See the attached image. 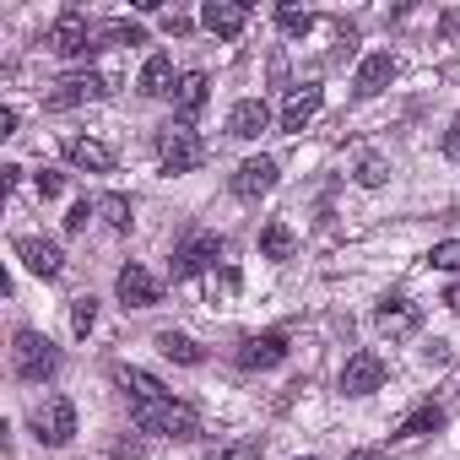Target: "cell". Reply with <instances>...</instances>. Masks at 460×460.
<instances>
[{
    "label": "cell",
    "instance_id": "1",
    "mask_svg": "<svg viewBox=\"0 0 460 460\" xmlns=\"http://www.w3.org/2000/svg\"><path fill=\"white\" fill-rule=\"evenodd\" d=\"M130 422L141 433H163V438H200V411L190 401H146V406H130Z\"/></svg>",
    "mask_w": 460,
    "mask_h": 460
},
{
    "label": "cell",
    "instance_id": "2",
    "mask_svg": "<svg viewBox=\"0 0 460 460\" xmlns=\"http://www.w3.org/2000/svg\"><path fill=\"white\" fill-rule=\"evenodd\" d=\"M12 368H17L22 385H44L60 368V347L49 336H39V331H17L12 336Z\"/></svg>",
    "mask_w": 460,
    "mask_h": 460
},
{
    "label": "cell",
    "instance_id": "3",
    "mask_svg": "<svg viewBox=\"0 0 460 460\" xmlns=\"http://www.w3.org/2000/svg\"><path fill=\"white\" fill-rule=\"evenodd\" d=\"M28 422H33V438L44 449H66L76 438V406H71V395H44Z\"/></svg>",
    "mask_w": 460,
    "mask_h": 460
},
{
    "label": "cell",
    "instance_id": "4",
    "mask_svg": "<svg viewBox=\"0 0 460 460\" xmlns=\"http://www.w3.org/2000/svg\"><path fill=\"white\" fill-rule=\"evenodd\" d=\"M44 44H49L60 60H87V55L98 49V28H93L82 12H60V17H55V28L44 33Z\"/></svg>",
    "mask_w": 460,
    "mask_h": 460
},
{
    "label": "cell",
    "instance_id": "5",
    "mask_svg": "<svg viewBox=\"0 0 460 460\" xmlns=\"http://www.w3.org/2000/svg\"><path fill=\"white\" fill-rule=\"evenodd\" d=\"M157 157H163V173H195L206 163V141L179 119V125H168L157 136Z\"/></svg>",
    "mask_w": 460,
    "mask_h": 460
},
{
    "label": "cell",
    "instance_id": "6",
    "mask_svg": "<svg viewBox=\"0 0 460 460\" xmlns=\"http://www.w3.org/2000/svg\"><path fill=\"white\" fill-rule=\"evenodd\" d=\"M222 239L217 234H190L184 244H173V261H168V271H173V282H195L200 271H211L217 261H222Z\"/></svg>",
    "mask_w": 460,
    "mask_h": 460
},
{
    "label": "cell",
    "instance_id": "7",
    "mask_svg": "<svg viewBox=\"0 0 460 460\" xmlns=\"http://www.w3.org/2000/svg\"><path fill=\"white\" fill-rule=\"evenodd\" d=\"M277 179H282L277 157H244V163L234 168V195H239V200H261V195L277 190Z\"/></svg>",
    "mask_w": 460,
    "mask_h": 460
},
{
    "label": "cell",
    "instance_id": "8",
    "mask_svg": "<svg viewBox=\"0 0 460 460\" xmlns=\"http://www.w3.org/2000/svg\"><path fill=\"white\" fill-rule=\"evenodd\" d=\"M12 250H17V261H22V266H28L33 277H44V282H55V277L66 271V255H60V244H55V239H39V234H22V239H17Z\"/></svg>",
    "mask_w": 460,
    "mask_h": 460
},
{
    "label": "cell",
    "instance_id": "9",
    "mask_svg": "<svg viewBox=\"0 0 460 460\" xmlns=\"http://www.w3.org/2000/svg\"><path fill=\"white\" fill-rule=\"evenodd\" d=\"M114 293H119V304H125V309H152V304L163 298V282H157L146 266H136V261H130V266L114 277Z\"/></svg>",
    "mask_w": 460,
    "mask_h": 460
},
{
    "label": "cell",
    "instance_id": "10",
    "mask_svg": "<svg viewBox=\"0 0 460 460\" xmlns=\"http://www.w3.org/2000/svg\"><path fill=\"white\" fill-rule=\"evenodd\" d=\"M98 98H109V76H66V82H55V93L44 98L49 109H82V103H98Z\"/></svg>",
    "mask_w": 460,
    "mask_h": 460
},
{
    "label": "cell",
    "instance_id": "11",
    "mask_svg": "<svg viewBox=\"0 0 460 460\" xmlns=\"http://www.w3.org/2000/svg\"><path fill=\"white\" fill-rule=\"evenodd\" d=\"M395 71H401L395 55H390V49H374V55H363V66H358V76H352V93H358V98H379V93L395 82Z\"/></svg>",
    "mask_w": 460,
    "mask_h": 460
},
{
    "label": "cell",
    "instance_id": "12",
    "mask_svg": "<svg viewBox=\"0 0 460 460\" xmlns=\"http://www.w3.org/2000/svg\"><path fill=\"white\" fill-rule=\"evenodd\" d=\"M239 368H277V363H288V336L282 331H261V336H250V341H239Z\"/></svg>",
    "mask_w": 460,
    "mask_h": 460
},
{
    "label": "cell",
    "instance_id": "13",
    "mask_svg": "<svg viewBox=\"0 0 460 460\" xmlns=\"http://www.w3.org/2000/svg\"><path fill=\"white\" fill-rule=\"evenodd\" d=\"M385 385V358L379 352H352L347 368H341V390L347 395H374Z\"/></svg>",
    "mask_w": 460,
    "mask_h": 460
},
{
    "label": "cell",
    "instance_id": "14",
    "mask_svg": "<svg viewBox=\"0 0 460 460\" xmlns=\"http://www.w3.org/2000/svg\"><path fill=\"white\" fill-rule=\"evenodd\" d=\"M320 103H325V87H320V82L293 87V93H288V103H282V130H288V136H298V130L320 114Z\"/></svg>",
    "mask_w": 460,
    "mask_h": 460
},
{
    "label": "cell",
    "instance_id": "15",
    "mask_svg": "<svg viewBox=\"0 0 460 460\" xmlns=\"http://www.w3.org/2000/svg\"><path fill=\"white\" fill-rule=\"evenodd\" d=\"M271 130V109L266 98H239L234 114H227V136H239V141H261Z\"/></svg>",
    "mask_w": 460,
    "mask_h": 460
},
{
    "label": "cell",
    "instance_id": "16",
    "mask_svg": "<svg viewBox=\"0 0 460 460\" xmlns=\"http://www.w3.org/2000/svg\"><path fill=\"white\" fill-rule=\"evenodd\" d=\"M200 22H206L217 39H239V33L250 28V6H244V0H206Z\"/></svg>",
    "mask_w": 460,
    "mask_h": 460
},
{
    "label": "cell",
    "instance_id": "17",
    "mask_svg": "<svg viewBox=\"0 0 460 460\" xmlns=\"http://www.w3.org/2000/svg\"><path fill=\"white\" fill-rule=\"evenodd\" d=\"M60 152H66V163H76V168H87V173H114V146H103V141H93V136H66Z\"/></svg>",
    "mask_w": 460,
    "mask_h": 460
},
{
    "label": "cell",
    "instance_id": "18",
    "mask_svg": "<svg viewBox=\"0 0 460 460\" xmlns=\"http://www.w3.org/2000/svg\"><path fill=\"white\" fill-rule=\"evenodd\" d=\"M374 325H379L390 341H401V336H411V331L422 325V309H417L411 298H385V304L374 309Z\"/></svg>",
    "mask_w": 460,
    "mask_h": 460
},
{
    "label": "cell",
    "instance_id": "19",
    "mask_svg": "<svg viewBox=\"0 0 460 460\" xmlns=\"http://www.w3.org/2000/svg\"><path fill=\"white\" fill-rule=\"evenodd\" d=\"M114 379H119V390L130 395V406H146V401H173V390H168L157 374H146V368L119 363V368H114Z\"/></svg>",
    "mask_w": 460,
    "mask_h": 460
},
{
    "label": "cell",
    "instance_id": "20",
    "mask_svg": "<svg viewBox=\"0 0 460 460\" xmlns=\"http://www.w3.org/2000/svg\"><path fill=\"white\" fill-rule=\"evenodd\" d=\"M206 98H211V76H206V71H184L179 87H173V109H179V119L190 125V119L206 109Z\"/></svg>",
    "mask_w": 460,
    "mask_h": 460
},
{
    "label": "cell",
    "instance_id": "21",
    "mask_svg": "<svg viewBox=\"0 0 460 460\" xmlns=\"http://www.w3.org/2000/svg\"><path fill=\"white\" fill-rule=\"evenodd\" d=\"M449 417H444V406H433V401H422V406H411L401 422H395V438H428V433H438Z\"/></svg>",
    "mask_w": 460,
    "mask_h": 460
},
{
    "label": "cell",
    "instance_id": "22",
    "mask_svg": "<svg viewBox=\"0 0 460 460\" xmlns=\"http://www.w3.org/2000/svg\"><path fill=\"white\" fill-rule=\"evenodd\" d=\"M157 352L173 358V363H184V368H200L206 363V347L195 336H184V331H157Z\"/></svg>",
    "mask_w": 460,
    "mask_h": 460
},
{
    "label": "cell",
    "instance_id": "23",
    "mask_svg": "<svg viewBox=\"0 0 460 460\" xmlns=\"http://www.w3.org/2000/svg\"><path fill=\"white\" fill-rule=\"evenodd\" d=\"M261 255L277 261V266L293 261V255H298V234H293L288 222H266V227H261Z\"/></svg>",
    "mask_w": 460,
    "mask_h": 460
},
{
    "label": "cell",
    "instance_id": "24",
    "mask_svg": "<svg viewBox=\"0 0 460 460\" xmlns=\"http://www.w3.org/2000/svg\"><path fill=\"white\" fill-rule=\"evenodd\" d=\"M146 98H163V93H173L179 87V76H173V60L168 55H146V66H141V82H136Z\"/></svg>",
    "mask_w": 460,
    "mask_h": 460
},
{
    "label": "cell",
    "instance_id": "25",
    "mask_svg": "<svg viewBox=\"0 0 460 460\" xmlns=\"http://www.w3.org/2000/svg\"><path fill=\"white\" fill-rule=\"evenodd\" d=\"M261 449H266V438L261 433H244V438H227V444L206 449V460H261Z\"/></svg>",
    "mask_w": 460,
    "mask_h": 460
},
{
    "label": "cell",
    "instance_id": "26",
    "mask_svg": "<svg viewBox=\"0 0 460 460\" xmlns=\"http://www.w3.org/2000/svg\"><path fill=\"white\" fill-rule=\"evenodd\" d=\"M93 206H98V217L114 227V234H130V200H125V195H114V190H109V195H98Z\"/></svg>",
    "mask_w": 460,
    "mask_h": 460
},
{
    "label": "cell",
    "instance_id": "27",
    "mask_svg": "<svg viewBox=\"0 0 460 460\" xmlns=\"http://www.w3.org/2000/svg\"><path fill=\"white\" fill-rule=\"evenodd\" d=\"M103 44H146V33H141V22L114 17V22H103V28H98V49H103Z\"/></svg>",
    "mask_w": 460,
    "mask_h": 460
},
{
    "label": "cell",
    "instance_id": "28",
    "mask_svg": "<svg viewBox=\"0 0 460 460\" xmlns=\"http://www.w3.org/2000/svg\"><path fill=\"white\" fill-rule=\"evenodd\" d=\"M93 325H98V298L87 293V298H76V304H71V336H82V341H87V336H93Z\"/></svg>",
    "mask_w": 460,
    "mask_h": 460
},
{
    "label": "cell",
    "instance_id": "29",
    "mask_svg": "<svg viewBox=\"0 0 460 460\" xmlns=\"http://www.w3.org/2000/svg\"><path fill=\"white\" fill-rule=\"evenodd\" d=\"M352 179H358L363 190H379V184L390 179V168H385V157H374V152H368V157H358V173H352Z\"/></svg>",
    "mask_w": 460,
    "mask_h": 460
},
{
    "label": "cell",
    "instance_id": "30",
    "mask_svg": "<svg viewBox=\"0 0 460 460\" xmlns=\"http://www.w3.org/2000/svg\"><path fill=\"white\" fill-rule=\"evenodd\" d=\"M277 22H282V33H288V39H304V33L314 28V17H309V12H298V6H277Z\"/></svg>",
    "mask_w": 460,
    "mask_h": 460
},
{
    "label": "cell",
    "instance_id": "31",
    "mask_svg": "<svg viewBox=\"0 0 460 460\" xmlns=\"http://www.w3.org/2000/svg\"><path fill=\"white\" fill-rule=\"evenodd\" d=\"M428 266H433V271H460V239L433 244V250H428Z\"/></svg>",
    "mask_w": 460,
    "mask_h": 460
},
{
    "label": "cell",
    "instance_id": "32",
    "mask_svg": "<svg viewBox=\"0 0 460 460\" xmlns=\"http://www.w3.org/2000/svg\"><path fill=\"white\" fill-rule=\"evenodd\" d=\"M33 184H39V195H44V200L66 195V173H55V168H39V173H33Z\"/></svg>",
    "mask_w": 460,
    "mask_h": 460
},
{
    "label": "cell",
    "instance_id": "33",
    "mask_svg": "<svg viewBox=\"0 0 460 460\" xmlns=\"http://www.w3.org/2000/svg\"><path fill=\"white\" fill-rule=\"evenodd\" d=\"M93 217H98V206H93V200H76V206H71V217H66V234H82Z\"/></svg>",
    "mask_w": 460,
    "mask_h": 460
},
{
    "label": "cell",
    "instance_id": "34",
    "mask_svg": "<svg viewBox=\"0 0 460 460\" xmlns=\"http://www.w3.org/2000/svg\"><path fill=\"white\" fill-rule=\"evenodd\" d=\"M438 146H444V157H455V163H460V114L449 119V130H444V141H438Z\"/></svg>",
    "mask_w": 460,
    "mask_h": 460
},
{
    "label": "cell",
    "instance_id": "35",
    "mask_svg": "<svg viewBox=\"0 0 460 460\" xmlns=\"http://www.w3.org/2000/svg\"><path fill=\"white\" fill-rule=\"evenodd\" d=\"M341 460H385V449H379V444H363V449H352V455H341Z\"/></svg>",
    "mask_w": 460,
    "mask_h": 460
},
{
    "label": "cell",
    "instance_id": "36",
    "mask_svg": "<svg viewBox=\"0 0 460 460\" xmlns=\"http://www.w3.org/2000/svg\"><path fill=\"white\" fill-rule=\"evenodd\" d=\"M163 28H168V33H190V17H179V12H168V17H163Z\"/></svg>",
    "mask_w": 460,
    "mask_h": 460
},
{
    "label": "cell",
    "instance_id": "37",
    "mask_svg": "<svg viewBox=\"0 0 460 460\" xmlns=\"http://www.w3.org/2000/svg\"><path fill=\"white\" fill-rule=\"evenodd\" d=\"M0 136H17V109H0Z\"/></svg>",
    "mask_w": 460,
    "mask_h": 460
},
{
    "label": "cell",
    "instance_id": "38",
    "mask_svg": "<svg viewBox=\"0 0 460 460\" xmlns=\"http://www.w3.org/2000/svg\"><path fill=\"white\" fill-rule=\"evenodd\" d=\"M444 304H449V309L460 314V282H449V288H444Z\"/></svg>",
    "mask_w": 460,
    "mask_h": 460
},
{
    "label": "cell",
    "instance_id": "39",
    "mask_svg": "<svg viewBox=\"0 0 460 460\" xmlns=\"http://www.w3.org/2000/svg\"><path fill=\"white\" fill-rule=\"evenodd\" d=\"M298 460H314V455H298Z\"/></svg>",
    "mask_w": 460,
    "mask_h": 460
}]
</instances>
